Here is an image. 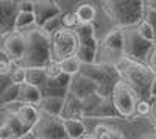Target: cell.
Masks as SVG:
<instances>
[{
  "label": "cell",
  "instance_id": "2e32d148",
  "mask_svg": "<svg viewBox=\"0 0 156 139\" xmlns=\"http://www.w3.org/2000/svg\"><path fill=\"white\" fill-rule=\"evenodd\" d=\"M14 116L19 119V122L22 123V127L28 131H31V128L36 125L37 119H39V109L34 105H22L16 112Z\"/></svg>",
  "mask_w": 156,
  "mask_h": 139
},
{
  "label": "cell",
  "instance_id": "74e56055",
  "mask_svg": "<svg viewBox=\"0 0 156 139\" xmlns=\"http://www.w3.org/2000/svg\"><path fill=\"white\" fill-rule=\"evenodd\" d=\"M144 3H145V8L147 9L156 12V0H150V2H144Z\"/></svg>",
  "mask_w": 156,
  "mask_h": 139
},
{
  "label": "cell",
  "instance_id": "f1b7e54d",
  "mask_svg": "<svg viewBox=\"0 0 156 139\" xmlns=\"http://www.w3.org/2000/svg\"><path fill=\"white\" fill-rule=\"evenodd\" d=\"M61 20H62V28H67V30L76 28V25H78L75 12H66V14H62Z\"/></svg>",
  "mask_w": 156,
  "mask_h": 139
},
{
  "label": "cell",
  "instance_id": "ab89813d",
  "mask_svg": "<svg viewBox=\"0 0 156 139\" xmlns=\"http://www.w3.org/2000/svg\"><path fill=\"white\" fill-rule=\"evenodd\" d=\"M142 139H156V134H148V136H144Z\"/></svg>",
  "mask_w": 156,
  "mask_h": 139
},
{
  "label": "cell",
  "instance_id": "e575fe53",
  "mask_svg": "<svg viewBox=\"0 0 156 139\" xmlns=\"http://www.w3.org/2000/svg\"><path fill=\"white\" fill-rule=\"evenodd\" d=\"M148 66H150V69L156 73V47L153 48V52H151L150 56H148Z\"/></svg>",
  "mask_w": 156,
  "mask_h": 139
},
{
  "label": "cell",
  "instance_id": "d6986e66",
  "mask_svg": "<svg viewBox=\"0 0 156 139\" xmlns=\"http://www.w3.org/2000/svg\"><path fill=\"white\" fill-rule=\"evenodd\" d=\"M75 16H76L78 23H92V20L97 16V9L90 3H81V5H78Z\"/></svg>",
  "mask_w": 156,
  "mask_h": 139
},
{
  "label": "cell",
  "instance_id": "7402d4cb",
  "mask_svg": "<svg viewBox=\"0 0 156 139\" xmlns=\"http://www.w3.org/2000/svg\"><path fill=\"white\" fill-rule=\"evenodd\" d=\"M45 81V69H25V83L41 87Z\"/></svg>",
  "mask_w": 156,
  "mask_h": 139
},
{
  "label": "cell",
  "instance_id": "277c9868",
  "mask_svg": "<svg viewBox=\"0 0 156 139\" xmlns=\"http://www.w3.org/2000/svg\"><path fill=\"white\" fill-rule=\"evenodd\" d=\"M81 73L87 75L90 80H94V83L97 84V94L109 98L112 94L114 86L120 81V75L119 70L114 64H87V66H81Z\"/></svg>",
  "mask_w": 156,
  "mask_h": 139
},
{
  "label": "cell",
  "instance_id": "9c48e42d",
  "mask_svg": "<svg viewBox=\"0 0 156 139\" xmlns=\"http://www.w3.org/2000/svg\"><path fill=\"white\" fill-rule=\"evenodd\" d=\"M97 84L94 83V80H90L87 75L84 73H76L73 77H70L69 81V87H67V95L73 97L78 102L89 98L90 95L97 94Z\"/></svg>",
  "mask_w": 156,
  "mask_h": 139
},
{
  "label": "cell",
  "instance_id": "603a6c76",
  "mask_svg": "<svg viewBox=\"0 0 156 139\" xmlns=\"http://www.w3.org/2000/svg\"><path fill=\"white\" fill-rule=\"evenodd\" d=\"M8 127L11 128V131L14 133V136H16V139H20L25 133H27V130H25L23 127H22V123L19 122V119L14 116V114H8L6 117H5V120H3Z\"/></svg>",
  "mask_w": 156,
  "mask_h": 139
},
{
  "label": "cell",
  "instance_id": "7a4b0ae2",
  "mask_svg": "<svg viewBox=\"0 0 156 139\" xmlns=\"http://www.w3.org/2000/svg\"><path fill=\"white\" fill-rule=\"evenodd\" d=\"M25 36V55L19 62L23 69H45L51 62L50 36L41 28H31L22 31Z\"/></svg>",
  "mask_w": 156,
  "mask_h": 139
},
{
  "label": "cell",
  "instance_id": "5bb4252c",
  "mask_svg": "<svg viewBox=\"0 0 156 139\" xmlns=\"http://www.w3.org/2000/svg\"><path fill=\"white\" fill-rule=\"evenodd\" d=\"M97 50H98V42L94 37L86 41H80L78 42V48H76V59L81 62V66H87V64H94L95 62V56H97Z\"/></svg>",
  "mask_w": 156,
  "mask_h": 139
},
{
  "label": "cell",
  "instance_id": "e0dca14e",
  "mask_svg": "<svg viewBox=\"0 0 156 139\" xmlns=\"http://www.w3.org/2000/svg\"><path fill=\"white\" fill-rule=\"evenodd\" d=\"M42 98V94L39 91V87L31 86L28 83H23L19 86V102L23 105H39Z\"/></svg>",
  "mask_w": 156,
  "mask_h": 139
},
{
  "label": "cell",
  "instance_id": "f546056e",
  "mask_svg": "<svg viewBox=\"0 0 156 139\" xmlns=\"http://www.w3.org/2000/svg\"><path fill=\"white\" fill-rule=\"evenodd\" d=\"M150 109H151V103L148 100H140V102H137L134 111L139 116H145V114H150Z\"/></svg>",
  "mask_w": 156,
  "mask_h": 139
},
{
  "label": "cell",
  "instance_id": "ba28073f",
  "mask_svg": "<svg viewBox=\"0 0 156 139\" xmlns=\"http://www.w3.org/2000/svg\"><path fill=\"white\" fill-rule=\"evenodd\" d=\"M111 100H112V105L115 108V111L119 112V116L122 117H129L134 112L136 105H137V98L134 95V92L131 91L125 81H119L111 94Z\"/></svg>",
  "mask_w": 156,
  "mask_h": 139
},
{
  "label": "cell",
  "instance_id": "4dcf8cb0",
  "mask_svg": "<svg viewBox=\"0 0 156 139\" xmlns=\"http://www.w3.org/2000/svg\"><path fill=\"white\" fill-rule=\"evenodd\" d=\"M0 139H16L14 133L11 131V128L8 127L5 122L0 123Z\"/></svg>",
  "mask_w": 156,
  "mask_h": 139
},
{
  "label": "cell",
  "instance_id": "4fadbf2b",
  "mask_svg": "<svg viewBox=\"0 0 156 139\" xmlns=\"http://www.w3.org/2000/svg\"><path fill=\"white\" fill-rule=\"evenodd\" d=\"M101 50L111 56H115L119 61L123 55V30L114 28L109 31L101 41Z\"/></svg>",
  "mask_w": 156,
  "mask_h": 139
},
{
  "label": "cell",
  "instance_id": "d4e9b609",
  "mask_svg": "<svg viewBox=\"0 0 156 139\" xmlns=\"http://www.w3.org/2000/svg\"><path fill=\"white\" fill-rule=\"evenodd\" d=\"M61 17L62 16H56V17H53V19H48L42 27H41V30L47 34V36H53L56 31H59L61 28H62V20H61Z\"/></svg>",
  "mask_w": 156,
  "mask_h": 139
},
{
  "label": "cell",
  "instance_id": "7c38bea8",
  "mask_svg": "<svg viewBox=\"0 0 156 139\" xmlns=\"http://www.w3.org/2000/svg\"><path fill=\"white\" fill-rule=\"evenodd\" d=\"M33 14L36 19V28H41L48 19L61 16V8L58 6V3L50 2V0H37V2H33Z\"/></svg>",
  "mask_w": 156,
  "mask_h": 139
},
{
  "label": "cell",
  "instance_id": "3957f363",
  "mask_svg": "<svg viewBox=\"0 0 156 139\" xmlns=\"http://www.w3.org/2000/svg\"><path fill=\"white\" fill-rule=\"evenodd\" d=\"M103 11L108 17L122 28H133L144 20L145 3L142 0H108L101 2Z\"/></svg>",
  "mask_w": 156,
  "mask_h": 139
},
{
  "label": "cell",
  "instance_id": "4316f807",
  "mask_svg": "<svg viewBox=\"0 0 156 139\" xmlns=\"http://www.w3.org/2000/svg\"><path fill=\"white\" fill-rule=\"evenodd\" d=\"M14 62H12L8 55L3 52L2 48H0V75H9V72L14 69Z\"/></svg>",
  "mask_w": 156,
  "mask_h": 139
},
{
  "label": "cell",
  "instance_id": "52a82bcc",
  "mask_svg": "<svg viewBox=\"0 0 156 139\" xmlns=\"http://www.w3.org/2000/svg\"><path fill=\"white\" fill-rule=\"evenodd\" d=\"M31 133L36 139H69L64 131L62 119L45 112H39V119L31 128Z\"/></svg>",
  "mask_w": 156,
  "mask_h": 139
},
{
  "label": "cell",
  "instance_id": "f35d334b",
  "mask_svg": "<svg viewBox=\"0 0 156 139\" xmlns=\"http://www.w3.org/2000/svg\"><path fill=\"white\" fill-rule=\"evenodd\" d=\"M80 139H95V137H94L92 134H84V136H83V137H80Z\"/></svg>",
  "mask_w": 156,
  "mask_h": 139
},
{
  "label": "cell",
  "instance_id": "30bf717a",
  "mask_svg": "<svg viewBox=\"0 0 156 139\" xmlns=\"http://www.w3.org/2000/svg\"><path fill=\"white\" fill-rule=\"evenodd\" d=\"M2 50L8 55V58L17 66L25 55V36L20 31H12L3 37Z\"/></svg>",
  "mask_w": 156,
  "mask_h": 139
},
{
  "label": "cell",
  "instance_id": "44dd1931",
  "mask_svg": "<svg viewBox=\"0 0 156 139\" xmlns=\"http://www.w3.org/2000/svg\"><path fill=\"white\" fill-rule=\"evenodd\" d=\"M31 25H36V19L33 12H17L16 20H14V31H23L28 30Z\"/></svg>",
  "mask_w": 156,
  "mask_h": 139
},
{
  "label": "cell",
  "instance_id": "8d00e7d4",
  "mask_svg": "<svg viewBox=\"0 0 156 139\" xmlns=\"http://www.w3.org/2000/svg\"><path fill=\"white\" fill-rule=\"evenodd\" d=\"M150 97L151 98H156V77L153 78V81L150 84Z\"/></svg>",
  "mask_w": 156,
  "mask_h": 139
},
{
  "label": "cell",
  "instance_id": "8992f818",
  "mask_svg": "<svg viewBox=\"0 0 156 139\" xmlns=\"http://www.w3.org/2000/svg\"><path fill=\"white\" fill-rule=\"evenodd\" d=\"M76 48H78V39L73 30L61 28L50 37V50L53 62H59L70 56H75Z\"/></svg>",
  "mask_w": 156,
  "mask_h": 139
},
{
  "label": "cell",
  "instance_id": "8fae6325",
  "mask_svg": "<svg viewBox=\"0 0 156 139\" xmlns=\"http://www.w3.org/2000/svg\"><path fill=\"white\" fill-rule=\"evenodd\" d=\"M19 12V2L0 0V36L14 31V20Z\"/></svg>",
  "mask_w": 156,
  "mask_h": 139
},
{
  "label": "cell",
  "instance_id": "836d02e7",
  "mask_svg": "<svg viewBox=\"0 0 156 139\" xmlns=\"http://www.w3.org/2000/svg\"><path fill=\"white\" fill-rule=\"evenodd\" d=\"M108 139H125V136H123L122 130H119V128H109Z\"/></svg>",
  "mask_w": 156,
  "mask_h": 139
},
{
  "label": "cell",
  "instance_id": "ac0fdd59",
  "mask_svg": "<svg viewBox=\"0 0 156 139\" xmlns=\"http://www.w3.org/2000/svg\"><path fill=\"white\" fill-rule=\"evenodd\" d=\"M64 131L69 139H80L86 134V127L81 120L78 119H62Z\"/></svg>",
  "mask_w": 156,
  "mask_h": 139
},
{
  "label": "cell",
  "instance_id": "1f68e13d",
  "mask_svg": "<svg viewBox=\"0 0 156 139\" xmlns=\"http://www.w3.org/2000/svg\"><path fill=\"white\" fill-rule=\"evenodd\" d=\"M11 84V80H9V75H0V100H2V95L5 92V89Z\"/></svg>",
  "mask_w": 156,
  "mask_h": 139
},
{
  "label": "cell",
  "instance_id": "5b68a950",
  "mask_svg": "<svg viewBox=\"0 0 156 139\" xmlns=\"http://www.w3.org/2000/svg\"><path fill=\"white\" fill-rule=\"evenodd\" d=\"M154 48V42H148L140 37L136 28L123 30V56L137 62L148 61L150 53Z\"/></svg>",
  "mask_w": 156,
  "mask_h": 139
},
{
  "label": "cell",
  "instance_id": "6da1fadb",
  "mask_svg": "<svg viewBox=\"0 0 156 139\" xmlns=\"http://www.w3.org/2000/svg\"><path fill=\"white\" fill-rule=\"evenodd\" d=\"M114 66L119 70L120 80L131 87L137 102L150 98V84L156 77V73L150 69V66H145L144 62H137L125 56H122Z\"/></svg>",
  "mask_w": 156,
  "mask_h": 139
},
{
  "label": "cell",
  "instance_id": "484cf974",
  "mask_svg": "<svg viewBox=\"0 0 156 139\" xmlns=\"http://www.w3.org/2000/svg\"><path fill=\"white\" fill-rule=\"evenodd\" d=\"M136 31L139 33L140 37H144V39L148 41V42H154V39H156V33H154L153 27H151L147 20H142L137 27H136Z\"/></svg>",
  "mask_w": 156,
  "mask_h": 139
},
{
  "label": "cell",
  "instance_id": "9a60e30c",
  "mask_svg": "<svg viewBox=\"0 0 156 139\" xmlns=\"http://www.w3.org/2000/svg\"><path fill=\"white\" fill-rule=\"evenodd\" d=\"M64 105H66V97L50 95V97H42L37 106H39V112H45L48 116L61 117Z\"/></svg>",
  "mask_w": 156,
  "mask_h": 139
},
{
  "label": "cell",
  "instance_id": "83f0119b",
  "mask_svg": "<svg viewBox=\"0 0 156 139\" xmlns=\"http://www.w3.org/2000/svg\"><path fill=\"white\" fill-rule=\"evenodd\" d=\"M9 80H11L12 84L22 86L25 83V69L19 67V66H14V69L9 72Z\"/></svg>",
  "mask_w": 156,
  "mask_h": 139
},
{
  "label": "cell",
  "instance_id": "d6a6232c",
  "mask_svg": "<svg viewBox=\"0 0 156 139\" xmlns=\"http://www.w3.org/2000/svg\"><path fill=\"white\" fill-rule=\"evenodd\" d=\"M19 11L20 12H33V2H27V0L19 2Z\"/></svg>",
  "mask_w": 156,
  "mask_h": 139
},
{
  "label": "cell",
  "instance_id": "d590c367",
  "mask_svg": "<svg viewBox=\"0 0 156 139\" xmlns=\"http://www.w3.org/2000/svg\"><path fill=\"white\" fill-rule=\"evenodd\" d=\"M150 117H151V123H153V128L156 131V102L151 103V109H150ZM156 134V133H154Z\"/></svg>",
  "mask_w": 156,
  "mask_h": 139
},
{
  "label": "cell",
  "instance_id": "cb8c5ba5",
  "mask_svg": "<svg viewBox=\"0 0 156 139\" xmlns=\"http://www.w3.org/2000/svg\"><path fill=\"white\" fill-rule=\"evenodd\" d=\"M73 31H75V36H76L78 42L86 41V39L94 37V25L92 23H78Z\"/></svg>",
  "mask_w": 156,
  "mask_h": 139
},
{
  "label": "cell",
  "instance_id": "ffe728a7",
  "mask_svg": "<svg viewBox=\"0 0 156 139\" xmlns=\"http://www.w3.org/2000/svg\"><path fill=\"white\" fill-rule=\"evenodd\" d=\"M56 64H58L61 73L67 75V77H73V75L80 73V70H81V62L76 59V56H70L64 61L56 62Z\"/></svg>",
  "mask_w": 156,
  "mask_h": 139
}]
</instances>
